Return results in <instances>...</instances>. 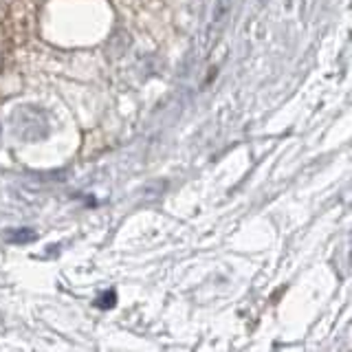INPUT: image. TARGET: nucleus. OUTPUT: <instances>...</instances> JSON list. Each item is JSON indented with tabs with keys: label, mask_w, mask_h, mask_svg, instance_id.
<instances>
[{
	"label": "nucleus",
	"mask_w": 352,
	"mask_h": 352,
	"mask_svg": "<svg viewBox=\"0 0 352 352\" xmlns=\"http://www.w3.org/2000/svg\"><path fill=\"white\" fill-rule=\"evenodd\" d=\"M7 240L9 242H31V240H36V231L33 229H9Z\"/></svg>",
	"instance_id": "nucleus-1"
},
{
	"label": "nucleus",
	"mask_w": 352,
	"mask_h": 352,
	"mask_svg": "<svg viewBox=\"0 0 352 352\" xmlns=\"http://www.w3.org/2000/svg\"><path fill=\"white\" fill-rule=\"evenodd\" d=\"M225 11H227V0H218V9H216V20H220L225 16Z\"/></svg>",
	"instance_id": "nucleus-2"
}]
</instances>
